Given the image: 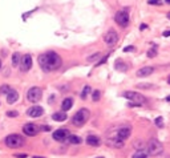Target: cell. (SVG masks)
<instances>
[{"label":"cell","mask_w":170,"mask_h":158,"mask_svg":"<svg viewBox=\"0 0 170 158\" xmlns=\"http://www.w3.org/2000/svg\"><path fill=\"white\" fill-rule=\"evenodd\" d=\"M0 68H2V60H0Z\"/></svg>","instance_id":"7bdbcfd3"},{"label":"cell","mask_w":170,"mask_h":158,"mask_svg":"<svg viewBox=\"0 0 170 158\" xmlns=\"http://www.w3.org/2000/svg\"><path fill=\"white\" fill-rule=\"evenodd\" d=\"M106 142L109 146H113V148H117V149H121L124 146V141H120L117 138H108Z\"/></svg>","instance_id":"e0dca14e"},{"label":"cell","mask_w":170,"mask_h":158,"mask_svg":"<svg viewBox=\"0 0 170 158\" xmlns=\"http://www.w3.org/2000/svg\"><path fill=\"white\" fill-rule=\"evenodd\" d=\"M39 126L36 124H25L24 125V128H23V132H24V134H27V135H36L39 133Z\"/></svg>","instance_id":"4fadbf2b"},{"label":"cell","mask_w":170,"mask_h":158,"mask_svg":"<svg viewBox=\"0 0 170 158\" xmlns=\"http://www.w3.org/2000/svg\"><path fill=\"white\" fill-rule=\"evenodd\" d=\"M128 11H129V8L118 11V12L116 13V16H114V21L122 28L126 27V25L129 24V13H128Z\"/></svg>","instance_id":"52a82bcc"},{"label":"cell","mask_w":170,"mask_h":158,"mask_svg":"<svg viewBox=\"0 0 170 158\" xmlns=\"http://www.w3.org/2000/svg\"><path fill=\"white\" fill-rule=\"evenodd\" d=\"M147 153L149 156H160L164 153V145L157 138H151L147 142Z\"/></svg>","instance_id":"3957f363"},{"label":"cell","mask_w":170,"mask_h":158,"mask_svg":"<svg viewBox=\"0 0 170 158\" xmlns=\"http://www.w3.org/2000/svg\"><path fill=\"white\" fill-rule=\"evenodd\" d=\"M168 83H169V84H170V76H169V77H168Z\"/></svg>","instance_id":"ab89813d"},{"label":"cell","mask_w":170,"mask_h":158,"mask_svg":"<svg viewBox=\"0 0 170 158\" xmlns=\"http://www.w3.org/2000/svg\"><path fill=\"white\" fill-rule=\"evenodd\" d=\"M21 58H23V56H21L19 52H15V53L12 54V65H13V67H17V65H20Z\"/></svg>","instance_id":"44dd1931"},{"label":"cell","mask_w":170,"mask_h":158,"mask_svg":"<svg viewBox=\"0 0 170 158\" xmlns=\"http://www.w3.org/2000/svg\"><path fill=\"white\" fill-rule=\"evenodd\" d=\"M16 158H27V154H15Z\"/></svg>","instance_id":"e575fe53"},{"label":"cell","mask_w":170,"mask_h":158,"mask_svg":"<svg viewBox=\"0 0 170 158\" xmlns=\"http://www.w3.org/2000/svg\"><path fill=\"white\" fill-rule=\"evenodd\" d=\"M164 36H165V37H169V36H170V31H165L164 32Z\"/></svg>","instance_id":"d590c367"},{"label":"cell","mask_w":170,"mask_h":158,"mask_svg":"<svg viewBox=\"0 0 170 158\" xmlns=\"http://www.w3.org/2000/svg\"><path fill=\"white\" fill-rule=\"evenodd\" d=\"M86 144H88L89 146H100L101 141H100V138L97 137V135L89 134L88 137H86Z\"/></svg>","instance_id":"9a60e30c"},{"label":"cell","mask_w":170,"mask_h":158,"mask_svg":"<svg viewBox=\"0 0 170 158\" xmlns=\"http://www.w3.org/2000/svg\"><path fill=\"white\" fill-rule=\"evenodd\" d=\"M89 93H90V86L89 85L84 86V89H82V92H81V98H82V100H85V98L88 97Z\"/></svg>","instance_id":"cb8c5ba5"},{"label":"cell","mask_w":170,"mask_h":158,"mask_svg":"<svg viewBox=\"0 0 170 158\" xmlns=\"http://www.w3.org/2000/svg\"><path fill=\"white\" fill-rule=\"evenodd\" d=\"M136 48L133 45H129V47H126V48L124 49V52H132V51H134Z\"/></svg>","instance_id":"836d02e7"},{"label":"cell","mask_w":170,"mask_h":158,"mask_svg":"<svg viewBox=\"0 0 170 158\" xmlns=\"http://www.w3.org/2000/svg\"><path fill=\"white\" fill-rule=\"evenodd\" d=\"M7 116H8V117H17V112H16V110H12V112H7Z\"/></svg>","instance_id":"4dcf8cb0"},{"label":"cell","mask_w":170,"mask_h":158,"mask_svg":"<svg viewBox=\"0 0 170 158\" xmlns=\"http://www.w3.org/2000/svg\"><path fill=\"white\" fill-rule=\"evenodd\" d=\"M43 96V90L39 86H32L29 90L27 92V98L29 102H37L40 101V98Z\"/></svg>","instance_id":"ba28073f"},{"label":"cell","mask_w":170,"mask_h":158,"mask_svg":"<svg viewBox=\"0 0 170 158\" xmlns=\"http://www.w3.org/2000/svg\"><path fill=\"white\" fill-rule=\"evenodd\" d=\"M122 96H124L125 98H128V100H130L133 102L132 105H142L144 102L146 101V98L142 96L141 93H138V92H132V90H126L122 93Z\"/></svg>","instance_id":"277c9868"},{"label":"cell","mask_w":170,"mask_h":158,"mask_svg":"<svg viewBox=\"0 0 170 158\" xmlns=\"http://www.w3.org/2000/svg\"><path fill=\"white\" fill-rule=\"evenodd\" d=\"M147 3H149V4H151V5H161L162 4V2L161 0H147Z\"/></svg>","instance_id":"f546056e"},{"label":"cell","mask_w":170,"mask_h":158,"mask_svg":"<svg viewBox=\"0 0 170 158\" xmlns=\"http://www.w3.org/2000/svg\"><path fill=\"white\" fill-rule=\"evenodd\" d=\"M137 88H140V89H153L155 86L153 84H137Z\"/></svg>","instance_id":"d4e9b609"},{"label":"cell","mask_w":170,"mask_h":158,"mask_svg":"<svg viewBox=\"0 0 170 158\" xmlns=\"http://www.w3.org/2000/svg\"><path fill=\"white\" fill-rule=\"evenodd\" d=\"M108 57H109V56H108V54H106V56H104V57L101 58V60H100L99 62H97V65H101V64H104V62H105V61L108 60Z\"/></svg>","instance_id":"d6a6232c"},{"label":"cell","mask_w":170,"mask_h":158,"mask_svg":"<svg viewBox=\"0 0 170 158\" xmlns=\"http://www.w3.org/2000/svg\"><path fill=\"white\" fill-rule=\"evenodd\" d=\"M166 101H170V96H168V97H166Z\"/></svg>","instance_id":"74e56055"},{"label":"cell","mask_w":170,"mask_h":158,"mask_svg":"<svg viewBox=\"0 0 170 158\" xmlns=\"http://www.w3.org/2000/svg\"><path fill=\"white\" fill-rule=\"evenodd\" d=\"M52 118L55 121H59V122H63V121H65L68 118V116H67L65 112H57V113H53L52 114Z\"/></svg>","instance_id":"ac0fdd59"},{"label":"cell","mask_w":170,"mask_h":158,"mask_svg":"<svg viewBox=\"0 0 170 158\" xmlns=\"http://www.w3.org/2000/svg\"><path fill=\"white\" fill-rule=\"evenodd\" d=\"M43 113H44V109H43L41 106H39V105H33V106H31V108L27 110V114L29 117H32V118H37V117L43 116Z\"/></svg>","instance_id":"7c38bea8"},{"label":"cell","mask_w":170,"mask_h":158,"mask_svg":"<svg viewBox=\"0 0 170 158\" xmlns=\"http://www.w3.org/2000/svg\"><path fill=\"white\" fill-rule=\"evenodd\" d=\"M153 72H154L153 67H144V68H141V69L137 71V76L138 77H147V76H150Z\"/></svg>","instance_id":"5bb4252c"},{"label":"cell","mask_w":170,"mask_h":158,"mask_svg":"<svg viewBox=\"0 0 170 158\" xmlns=\"http://www.w3.org/2000/svg\"><path fill=\"white\" fill-rule=\"evenodd\" d=\"M69 135H71V133L68 129H57L53 132L52 137H53V139H56V141L63 142V141H67V139L69 138Z\"/></svg>","instance_id":"9c48e42d"},{"label":"cell","mask_w":170,"mask_h":158,"mask_svg":"<svg viewBox=\"0 0 170 158\" xmlns=\"http://www.w3.org/2000/svg\"><path fill=\"white\" fill-rule=\"evenodd\" d=\"M67 141H68V144H71V145H78V144H81V138L77 137V135H73V134H71L69 138H68Z\"/></svg>","instance_id":"7402d4cb"},{"label":"cell","mask_w":170,"mask_h":158,"mask_svg":"<svg viewBox=\"0 0 170 158\" xmlns=\"http://www.w3.org/2000/svg\"><path fill=\"white\" fill-rule=\"evenodd\" d=\"M117 40H118V35L116 31H113V29L108 31L106 35L104 36V41H105V44H108V45H114V44L117 43Z\"/></svg>","instance_id":"8fae6325"},{"label":"cell","mask_w":170,"mask_h":158,"mask_svg":"<svg viewBox=\"0 0 170 158\" xmlns=\"http://www.w3.org/2000/svg\"><path fill=\"white\" fill-rule=\"evenodd\" d=\"M89 117H90V112H89V109H85V108H82L80 109L77 113L73 116V118H72V124L75 125V126H82L86 121L89 120Z\"/></svg>","instance_id":"7a4b0ae2"},{"label":"cell","mask_w":170,"mask_h":158,"mask_svg":"<svg viewBox=\"0 0 170 158\" xmlns=\"http://www.w3.org/2000/svg\"><path fill=\"white\" fill-rule=\"evenodd\" d=\"M72 105H73V100L72 98H65V100L63 101V104H61V109H63V112H68L71 108H72Z\"/></svg>","instance_id":"d6986e66"},{"label":"cell","mask_w":170,"mask_h":158,"mask_svg":"<svg viewBox=\"0 0 170 158\" xmlns=\"http://www.w3.org/2000/svg\"><path fill=\"white\" fill-rule=\"evenodd\" d=\"M130 133H132V128L128 126V125H122L120 126L117 130H116V133H113V135H110L109 138H117L120 139V141H125V139H128L130 137Z\"/></svg>","instance_id":"8992f818"},{"label":"cell","mask_w":170,"mask_h":158,"mask_svg":"<svg viewBox=\"0 0 170 158\" xmlns=\"http://www.w3.org/2000/svg\"><path fill=\"white\" fill-rule=\"evenodd\" d=\"M97 158H104V157H97Z\"/></svg>","instance_id":"ee69618b"},{"label":"cell","mask_w":170,"mask_h":158,"mask_svg":"<svg viewBox=\"0 0 170 158\" xmlns=\"http://www.w3.org/2000/svg\"><path fill=\"white\" fill-rule=\"evenodd\" d=\"M5 145L11 149H16V148H21L24 145V138L19 134H11L5 138Z\"/></svg>","instance_id":"5b68a950"},{"label":"cell","mask_w":170,"mask_h":158,"mask_svg":"<svg viewBox=\"0 0 170 158\" xmlns=\"http://www.w3.org/2000/svg\"><path fill=\"white\" fill-rule=\"evenodd\" d=\"M168 19H170V12L168 13Z\"/></svg>","instance_id":"60d3db41"},{"label":"cell","mask_w":170,"mask_h":158,"mask_svg":"<svg viewBox=\"0 0 170 158\" xmlns=\"http://www.w3.org/2000/svg\"><path fill=\"white\" fill-rule=\"evenodd\" d=\"M114 68L120 72H125L126 69H128V65H126L121 58H117V61H116V64H114Z\"/></svg>","instance_id":"ffe728a7"},{"label":"cell","mask_w":170,"mask_h":158,"mask_svg":"<svg viewBox=\"0 0 170 158\" xmlns=\"http://www.w3.org/2000/svg\"><path fill=\"white\" fill-rule=\"evenodd\" d=\"M11 90H12V89H11L8 85H2V86H0V93H3V94H8Z\"/></svg>","instance_id":"484cf974"},{"label":"cell","mask_w":170,"mask_h":158,"mask_svg":"<svg viewBox=\"0 0 170 158\" xmlns=\"http://www.w3.org/2000/svg\"><path fill=\"white\" fill-rule=\"evenodd\" d=\"M92 98H93V101H99L101 98V92L100 90H95L93 92V94H92Z\"/></svg>","instance_id":"f1b7e54d"},{"label":"cell","mask_w":170,"mask_h":158,"mask_svg":"<svg viewBox=\"0 0 170 158\" xmlns=\"http://www.w3.org/2000/svg\"><path fill=\"white\" fill-rule=\"evenodd\" d=\"M31 68H32V56L29 53H27V54H24L23 56V58H21L20 69L23 72H28Z\"/></svg>","instance_id":"30bf717a"},{"label":"cell","mask_w":170,"mask_h":158,"mask_svg":"<svg viewBox=\"0 0 170 158\" xmlns=\"http://www.w3.org/2000/svg\"><path fill=\"white\" fill-rule=\"evenodd\" d=\"M165 2H166V3H168V4H170V0H165Z\"/></svg>","instance_id":"f35d334b"},{"label":"cell","mask_w":170,"mask_h":158,"mask_svg":"<svg viewBox=\"0 0 170 158\" xmlns=\"http://www.w3.org/2000/svg\"><path fill=\"white\" fill-rule=\"evenodd\" d=\"M155 56H157V48H150L149 51H147V57L153 58Z\"/></svg>","instance_id":"83f0119b"},{"label":"cell","mask_w":170,"mask_h":158,"mask_svg":"<svg viewBox=\"0 0 170 158\" xmlns=\"http://www.w3.org/2000/svg\"><path fill=\"white\" fill-rule=\"evenodd\" d=\"M63 64L60 54L56 52H45L39 56V65L44 72H52L59 69Z\"/></svg>","instance_id":"6da1fadb"},{"label":"cell","mask_w":170,"mask_h":158,"mask_svg":"<svg viewBox=\"0 0 170 158\" xmlns=\"http://www.w3.org/2000/svg\"><path fill=\"white\" fill-rule=\"evenodd\" d=\"M154 124L157 128H162L164 126V118H162V117H157V118L154 120Z\"/></svg>","instance_id":"4316f807"},{"label":"cell","mask_w":170,"mask_h":158,"mask_svg":"<svg viewBox=\"0 0 170 158\" xmlns=\"http://www.w3.org/2000/svg\"><path fill=\"white\" fill-rule=\"evenodd\" d=\"M17 100H19V93H17L15 89H12L8 94H7V102H8V104H15Z\"/></svg>","instance_id":"2e32d148"},{"label":"cell","mask_w":170,"mask_h":158,"mask_svg":"<svg viewBox=\"0 0 170 158\" xmlns=\"http://www.w3.org/2000/svg\"><path fill=\"white\" fill-rule=\"evenodd\" d=\"M99 56H100V53H95V54H92V56H89L88 60H89V61H95V58H97Z\"/></svg>","instance_id":"1f68e13d"},{"label":"cell","mask_w":170,"mask_h":158,"mask_svg":"<svg viewBox=\"0 0 170 158\" xmlns=\"http://www.w3.org/2000/svg\"><path fill=\"white\" fill-rule=\"evenodd\" d=\"M33 158H44V157H33Z\"/></svg>","instance_id":"b9f144b4"},{"label":"cell","mask_w":170,"mask_h":158,"mask_svg":"<svg viewBox=\"0 0 170 158\" xmlns=\"http://www.w3.org/2000/svg\"><path fill=\"white\" fill-rule=\"evenodd\" d=\"M147 157H149V153L145 152V150H137L132 156V158H147Z\"/></svg>","instance_id":"603a6c76"},{"label":"cell","mask_w":170,"mask_h":158,"mask_svg":"<svg viewBox=\"0 0 170 158\" xmlns=\"http://www.w3.org/2000/svg\"><path fill=\"white\" fill-rule=\"evenodd\" d=\"M140 28L144 31V29H146V28H147V25H146V24H141V27H140Z\"/></svg>","instance_id":"8d00e7d4"}]
</instances>
